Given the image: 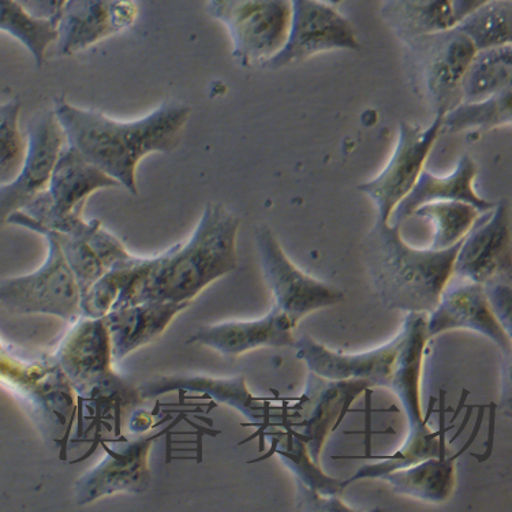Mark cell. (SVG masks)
I'll use <instances>...</instances> for the list:
<instances>
[{"label": "cell", "instance_id": "obj_1", "mask_svg": "<svg viewBox=\"0 0 512 512\" xmlns=\"http://www.w3.org/2000/svg\"><path fill=\"white\" fill-rule=\"evenodd\" d=\"M67 144L137 196V167L152 153H171L181 145L192 107L164 102L140 119L118 121L103 112L55 97L52 107Z\"/></svg>", "mask_w": 512, "mask_h": 512}, {"label": "cell", "instance_id": "obj_2", "mask_svg": "<svg viewBox=\"0 0 512 512\" xmlns=\"http://www.w3.org/2000/svg\"><path fill=\"white\" fill-rule=\"evenodd\" d=\"M241 219L220 203H209L188 241L144 257L114 309L162 301L192 304L209 284L238 267Z\"/></svg>", "mask_w": 512, "mask_h": 512}, {"label": "cell", "instance_id": "obj_3", "mask_svg": "<svg viewBox=\"0 0 512 512\" xmlns=\"http://www.w3.org/2000/svg\"><path fill=\"white\" fill-rule=\"evenodd\" d=\"M401 229L376 220L362 241L366 274L384 308L429 315L452 279L461 244L446 250L413 248Z\"/></svg>", "mask_w": 512, "mask_h": 512}, {"label": "cell", "instance_id": "obj_4", "mask_svg": "<svg viewBox=\"0 0 512 512\" xmlns=\"http://www.w3.org/2000/svg\"><path fill=\"white\" fill-rule=\"evenodd\" d=\"M51 357L73 388L78 405L84 401L114 402L119 410L141 401L138 390L114 371L104 319L80 317L73 321Z\"/></svg>", "mask_w": 512, "mask_h": 512}, {"label": "cell", "instance_id": "obj_5", "mask_svg": "<svg viewBox=\"0 0 512 512\" xmlns=\"http://www.w3.org/2000/svg\"><path fill=\"white\" fill-rule=\"evenodd\" d=\"M0 386L16 396L43 432H65L67 440L78 401L51 355L28 358L0 339Z\"/></svg>", "mask_w": 512, "mask_h": 512}, {"label": "cell", "instance_id": "obj_6", "mask_svg": "<svg viewBox=\"0 0 512 512\" xmlns=\"http://www.w3.org/2000/svg\"><path fill=\"white\" fill-rule=\"evenodd\" d=\"M403 46L414 92L433 114L444 115L458 106L463 76L477 51L472 41L454 26L414 37Z\"/></svg>", "mask_w": 512, "mask_h": 512}, {"label": "cell", "instance_id": "obj_7", "mask_svg": "<svg viewBox=\"0 0 512 512\" xmlns=\"http://www.w3.org/2000/svg\"><path fill=\"white\" fill-rule=\"evenodd\" d=\"M207 11L226 28L242 67L265 69L289 36L291 0H207Z\"/></svg>", "mask_w": 512, "mask_h": 512}, {"label": "cell", "instance_id": "obj_8", "mask_svg": "<svg viewBox=\"0 0 512 512\" xmlns=\"http://www.w3.org/2000/svg\"><path fill=\"white\" fill-rule=\"evenodd\" d=\"M119 183L65 144L52 170L47 189L22 211V218L44 229L70 233L84 222L82 212L93 193L118 188Z\"/></svg>", "mask_w": 512, "mask_h": 512}, {"label": "cell", "instance_id": "obj_9", "mask_svg": "<svg viewBox=\"0 0 512 512\" xmlns=\"http://www.w3.org/2000/svg\"><path fill=\"white\" fill-rule=\"evenodd\" d=\"M43 265L28 275L0 280V304L18 315H46L73 323L81 317V290L76 276L50 235Z\"/></svg>", "mask_w": 512, "mask_h": 512}, {"label": "cell", "instance_id": "obj_10", "mask_svg": "<svg viewBox=\"0 0 512 512\" xmlns=\"http://www.w3.org/2000/svg\"><path fill=\"white\" fill-rule=\"evenodd\" d=\"M443 115H435L431 125L401 121L394 151L380 173L358 186L371 198L377 222L390 223L392 212L414 188L442 133Z\"/></svg>", "mask_w": 512, "mask_h": 512}, {"label": "cell", "instance_id": "obj_11", "mask_svg": "<svg viewBox=\"0 0 512 512\" xmlns=\"http://www.w3.org/2000/svg\"><path fill=\"white\" fill-rule=\"evenodd\" d=\"M254 238L261 271L274 294L275 305L290 317L295 327L310 313L345 300L342 290L301 271L289 259L274 231L268 226L257 227Z\"/></svg>", "mask_w": 512, "mask_h": 512}, {"label": "cell", "instance_id": "obj_12", "mask_svg": "<svg viewBox=\"0 0 512 512\" xmlns=\"http://www.w3.org/2000/svg\"><path fill=\"white\" fill-rule=\"evenodd\" d=\"M353 24L325 0H291L289 36L283 50L265 66L278 70L324 52L358 51Z\"/></svg>", "mask_w": 512, "mask_h": 512}, {"label": "cell", "instance_id": "obj_13", "mask_svg": "<svg viewBox=\"0 0 512 512\" xmlns=\"http://www.w3.org/2000/svg\"><path fill=\"white\" fill-rule=\"evenodd\" d=\"M25 136L26 153L20 173L0 186V226L47 189L56 159L66 144L65 133L52 108L33 115Z\"/></svg>", "mask_w": 512, "mask_h": 512}, {"label": "cell", "instance_id": "obj_14", "mask_svg": "<svg viewBox=\"0 0 512 512\" xmlns=\"http://www.w3.org/2000/svg\"><path fill=\"white\" fill-rule=\"evenodd\" d=\"M510 207L500 200L491 211L481 213L472 230L462 239L452 276L485 284L511 282Z\"/></svg>", "mask_w": 512, "mask_h": 512}, {"label": "cell", "instance_id": "obj_15", "mask_svg": "<svg viewBox=\"0 0 512 512\" xmlns=\"http://www.w3.org/2000/svg\"><path fill=\"white\" fill-rule=\"evenodd\" d=\"M140 16L138 0H66L56 21V46L69 56L129 31Z\"/></svg>", "mask_w": 512, "mask_h": 512}, {"label": "cell", "instance_id": "obj_16", "mask_svg": "<svg viewBox=\"0 0 512 512\" xmlns=\"http://www.w3.org/2000/svg\"><path fill=\"white\" fill-rule=\"evenodd\" d=\"M156 436L142 437L127 443L121 450L104 447L106 455L99 463L82 474L74 484V502L87 506L103 497L130 493L141 495L151 484L149 454Z\"/></svg>", "mask_w": 512, "mask_h": 512}, {"label": "cell", "instance_id": "obj_17", "mask_svg": "<svg viewBox=\"0 0 512 512\" xmlns=\"http://www.w3.org/2000/svg\"><path fill=\"white\" fill-rule=\"evenodd\" d=\"M366 380H327L310 372L308 387L297 406V416H290L289 426L300 428L310 457L320 463L321 451L331 431L345 418L351 402L371 388Z\"/></svg>", "mask_w": 512, "mask_h": 512}, {"label": "cell", "instance_id": "obj_18", "mask_svg": "<svg viewBox=\"0 0 512 512\" xmlns=\"http://www.w3.org/2000/svg\"><path fill=\"white\" fill-rule=\"evenodd\" d=\"M454 330L476 331L491 339L504 353H511V335L497 320L480 283L463 279L451 283L450 280L436 309L429 313V338Z\"/></svg>", "mask_w": 512, "mask_h": 512}, {"label": "cell", "instance_id": "obj_19", "mask_svg": "<svg viewBox=\"0 0 512 512\" xmlns=\"http://www.w3.org/2000/svg\"><path fill=\"white\" fill-rule=\"evenodd\" d=\"M398 335L384 346L360 354L335 353L309 335L295 340V357L304 361L309 372L327 380H366L372 387H390L394 371Z\"/></svg>", "mask_w": 512, "mask_h": 512}, {"label": "cell", "instance_id": "obj_20", "mask_svg": "<svg viewBox=\"0 0 512 512\" xmlns=\"http://www.w3.org/2000/svg\"><path fill=\"white\" fill-rule=\"evenodd\" d=\"M398 339V351L388 390L394 392L402 403L409 424V435H414L431 429L428 420L435 401L432 399L425 418L421 406V372L426 343L431 339L428 334V315L407 313L405 323L398 332Z\"/></svg>", "mask_w": 512, "mask_h": 512}, {"label": "cell", "instance_id": "obj_21", "mask_svg": "<svg viewBox=\"0 0 512 512\" xmlns=\"http://www.w3.org/2000/svg\"><path fill=\"white\" fill-rule=\"evenodd\" d=\"M294 328L290 317L275 305L261 319L205 325L188 343L207 346L224 357H238L261 347H294Z\"/></svg>", "mask_w": 512, "mask_h": 512}, {"label": "cell", "instance_id": "obj_22", "mask_svg": "<svg viewBox=\"0 0 512 512\" xmlns=\"http://www.w3.org/2000/svg\"><path fill=\"white\" fill-rule=\"evenodd\" d=\"M192 304L183 302L149 301L111 310L103 317L110 335L112 357L115 364L127 355L151 345L173 323L175 317Z\"/></svg>", "mask_w": 512, "mask_h": 512}, {"label": "cell", "instance_id": "obj_23", "mask_svg": "<svg viewBox=\"0 0 512 512\" xmlns=\"http://www.w3.org/2000/svg\"><path fill=\"white\" fill-rule=\"evenodd\" d=\"M476 178L477 164L470 156H462L447 175L433 174L425 167L414 188L392 212L390 223L402 226L418 207L435 201H462L481 213L491 211L496 203L477 193Z\"/></svg>", "mask_w": 512, "mask_h": 512}, {"label": "cell", "instance_id": "obj_24", "mask_svg": "<svg viewBox=\"0 0 512 512\" xmlns=\"http://www.w3.org/2000/svg\"><path fill=\"white\" fill-rule=\"evenodd\" d=\"M137 390L141 399L156 398L173 391L201 392L215 401L234 407L250 421L267 420L269 413V406L261 405L260 399L250 394L244 376L233 379H213L201 375L159 376L144 381Z\"/></svg>", "mask_w": 512, "mask_h": 512}, {"label": "cell", "instance_id": "obj_25", "mask_svg": "<svg viewBox=\"0 0 512 512\" xmlns=\"http://www.w3.org/2000/svg\"><path fill=\"white\" fill-rule=\"evenodd\" d=\"M462 454L461 450L454 457L424 459L416 465L383 474L380 480L390 484L392 491L399 495L422 502L446 503L457 485L455 462Z\"/></svg>", "mask_w": 512, "mask_h": 512}, {"label": "cell", "instance_id": "obj_26", "mask_svg": "<svg viewBox=\"0 0 512 512\" xmlns=\"http://www.w3.org/2000/svg\"><path fill=\"white\" fill-rule=\"evenodd\" d=\"M381 18L403 44L457 25L451 0H383Z\"/></svg>", "mask_w": 512, "mask_h": 512}, {"label": "cell", "instance_id": "obj_27", "mask_svg": "<svg viewBox=\"0 0 512 512\" xmlns=\"http://www.w3.org/2000/svg\"><path fill=\"white\" fill-rule=\"evenodd\" d=\"M512 88V44L477 50L461 85V103L480 102Z\"/></svg>", "mask_w": 512, "mask_h": 512}, {"label": "cell", "instance_id": "obj_28", "mask_svg": "<svg viewBox=\"0 0 512 512\" xmlns=\"http://www.w3.org/2000/svg\"><path fill=\"white\" fill-rule=\"evenodd\" d=\"M440 394H442L440 395L442 410H440L439 431L432 432V429H428L425 432L407 435L405 444L395 454H392L391 457L381 458L386 461L376 463V465L360 467L353 477L343 481V487L346 488L351 482L365 480V478H380L383 474L416 465L424 459L447 454L446 432L448 428L444 426V396L446 394L444 392H440Z\"/></svg>", "mask_w": 512, "mask_h": 512}, {"label": "cell", "instance_id": "obj_29", "mask_svg": "<svg viewBox=\"0 0 512 512\" xmlns=\"http://www.w3.org/2000/svg\"><path fill=\"white\" fill-rule=\"evenodd\" d=\"M512 122V88L499 95L462 102L443 115L442 132L466 133L510 127Z\"/></svg>", "mask_w": 512, "mask_h": 512}, {"label": "cell", "instance_id": "obj_30", "mask_svg": "<svg viewBox=\"0 0 512 512\" xmlns=\"http://www.w3.org/2000/svg\"><path fill=\"white\" fill-rule=\"evenodd\" d=\"M428 220L433 227L431 249L446 250L461 244L481 212L462 201H435L418 207L411 218Z\"/></svg>", "mask_w": 512, "mask_h": 512}, {"label": "cell", "instance_id": "obj_31", "mask_svg": "<svg viewBox=\"0 0 512 512\" xmlns=\"http://www.w3.org/2000/svg\"><path fill=\"white\" fill-rule=\"evenodd\" d=\"M275 437L279 443L283 444L282 447L275 448L276 454L286 463L287 467H290L291 472L295 473L301 485L324 497L342 495L343 489H345L343 481L335 480L321 470L320 463H316L310 457L308 446L300 433L289 426V431L278 432Z\"/></svg>", "mask_w": 512, "mask_h": 512}, {"label": "cell", "instance_id": "obj_32", "mask_svg": "<svg viewBox=\"0 0 512 512\" xmlns=\"http://www.w3.org/2000/svg\"><path fill=\"white\" fill-rule=\"evenodd\" d=\"M455 26L476 50L508 46L512 44V0H496L478 7Z\"/></svg>", "mask_w": 512, "mask_h": 512}, {"label": "cell", "instance_id": "obj_33", "mask_svg": "<svg viewBox=\"0 0 512 512\" xmlns=\"http://www.w3.org/2000/svg\"><path fill=\"white\" fill-rule=\"evenodd\" d=\"M0 32L20 41L39 67L44 63L48 47L58 37L54 22L29 16L14 0H0Z\"/></svg>", "mask_w": 512, "mask_h": 512}, {"label": "cell", "instance_id": "obj_34", "mask_svg": "<svg viewBox=\"0 0 512 512\" xmlns=\"http://www.w3.org/2000/svg\"><path fill=\"white\" fill-rule=\"evenodd\" d=\"M144 257L133 256L104 272L81 297V317L103 319L111 312Z\"/></svg>", "mask_w": 512, "mask_h": 512}, {"label": "cell", "instance_id": "obj_35", "mask_svg": "<svg viewBox=\"0 0 512 512\" xmlns=\"http://www.w3.org/2000/svg\"><path fill=\"white\" fill-rule=\"evenodd\" d=\"M21 102L0 103V186L20 173L26 153V136L20 127Z\"/></svg>", "mask_w": 512, "mask_h": 512}, {"label": "cell", "instance_id": "obj_36", "mask_svg": "<svg viewBox=\"0 0 512 512\" xmlns=\"http://www.w3.org/2000/svg\"><path fill=\"white\" fill-rule=\"evenodd\" d=\"M484 289L497 320L511 335L512 289L510 280H496V282L485 284Z\"/></svg>", "mask_w": 512, "mask_h": 512}, {"label": "cell", "instance_id": "obj_37", "mask_svg": "<svg viewBox=\"0 0 512 512\" xmlns=\"http://www.w3.org/2000/svg\"><path fill=\"white\" fill-rule=\"evenodd\" d=\"M33 18L37 20L54 22L61 16L66 0H14Z\"/></svg>", "mask_w": 512, "mask_h": 512}, {"label": "cell", "instance_id": "obj_38", "mask_svg": "<svg viewBox=\"0 0 512 512\" xmlns=\"http://www.w3.org/2000/svg\"><path fill=\"white\" fill-rule=\"evenodd\" d=\"M491 2H496V0H451L455 21H461L463 17L477 10L478 7L488 5Z\"/></svg>", "mask_w": 512, "mask_h": 512}, {"label": "cell", "instance_id": "obj_39", "mask_svg": "<svg viewBox=\"0 0 512 512\" xmlns=\"http://www.w3.org/2000/svg\"><path fill=\"white\" fill-rule=\"evenodd\" d=\"M495 409L496 406H491V428H489V437H488V450L485 452V455H476L473 454V457L478 458V462H484L487 461L489 455L492 454V447H493V431H495V428H493V425H495Z\"/></svg>", "mask_w": 512, "mask_h": 512}, {"label": "cell", "instance_id": "obj_40", "mask_svg": "<svg viewBox=\"0 0 512 512\" xmlns=\"http://www.w3.org/2000/svg\"><path fill=\"white\" fill-rule=\"evenodd\" d=\"M325 2L331 3V5L338 6L343 0H325Z\"/></svg>", "mask_w": 512, "mask_h": 512}]
</instances>
